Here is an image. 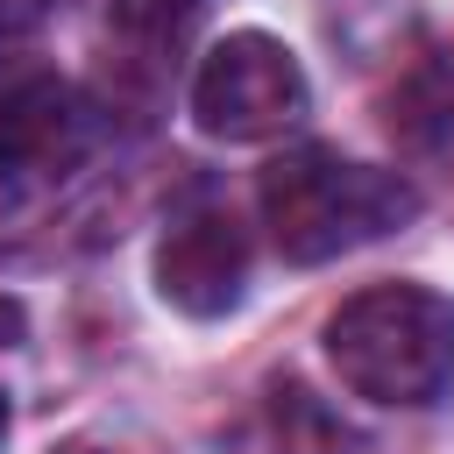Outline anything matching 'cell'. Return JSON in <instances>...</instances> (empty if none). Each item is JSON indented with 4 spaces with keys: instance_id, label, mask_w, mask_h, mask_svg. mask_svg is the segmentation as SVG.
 Segmentation results:
<instances>
[{
    "instance_id": "obj_1",
    "label": "cell",
    "mask_w": 454,
    "mask_h": 454,
    "mask_svg": "<svg viewBox=\"0 0 454 454\" xmlns=\"http://www.w3.org/2000/svg\"><path fill=\"white\" fill-rule=\"evenodd\" d=\"M255 199H262V227H270L284 262H333L348 248H369V241L397 234L419 213V192L397 170L348 163L333 149L277 156L262 170Z\"/></svg>"
},
{
    "instance_id": "obj_2",
    "label": "cell",
    "mask_w": 454,
    "mask_h": 454,
    "mask_svg": "<svg viewBox=\"0 0 454 454\" xmlns=\"http://www.w3.org/2000/svg\"><path fill=\"white\" fill-rule=\"evenodd\" d=\"M326 362L369 404H433L454 383V305L426 284L355 291L326 319Z\"/></svg>"
},
{
    "instance_id": "obj_3",
    "label": "cell",
    "mask_w": 454,
    "mask_h": 454,
    "mask_svg": "<svg viewBox=\"0 0 454 454\" xmlns=\"http://www.w3.org/2000/svg\"><path fill=\"white\" fill-rule=\"evenodd\" d=\"M305 99L312 92H305L298 57L262 28L220 35L192 78V121L213 142H270L305 121Z\"/></svg>"
},
{
    "instance_id": "obj_4",
    "label": "cell",
    "mask_w": 454,
    "mask_h": 454,
    "mask_svg": "<svg viewBox=\"0 0 454 454\" xmlns=\"http://www.w3.org/2000/svg\"><path fill=\"white\" fill-rule=\"evenodd\" d=\"M85 142H92L85 99L50 64L7 50L0 57V184L7 192L57 184L64 170H78Z\"/></svg>"
},
{
    "instance_id": "obj_5",
    "label": "cell",
    "mask_w": 454,
    "mask_h": 454,
    "mask_svg": "<svg viewBox=\"0 0 454 454\" xmlns=\"http://www.w3.org/2000/svg\"><path fill=\"white\" fill-rule=\"evenodd\" d=\"M241 284H248V234L227 206L213 199H192L170 213L163 241H156V291L163 305L192 312V319H220L241 305Z\"/></svg>"
},
{
    "instance_id": "obj_6",
    "label": "cell",
    "mask_w": 454,
    "mask_h": 454,
    "mask_svg": "<svg viewBox=\"0 0 454 454\" xmlns=\"http://www.w3.org/2000/svg\"><path fill=\"white\" fill-rule=\"evenodd\" d=\"M390 135L397 142H411V149H426V142H447L454 135V64H440V57H426V64H411L404 78H397V92H390Z\"/></svg>"
},
{
    "instance_id": "obj_7",
    "label": "cell",
    "mask_w": 454,
    "mask_h": 454,
    "mask_svg": "<svg viewBox=\"0 0 454 454\" xmlns=\"http://www.w3.org/2000/svg\"><path fill=\"white\" fill-rule=\"evenodd\" d=\"M57 454H99V447H57Z\"/></svg>"
},
{
    "instance_id": "obj_8",
    "label": "cell",
    "mask_w": 454,
    "mask_h": 454,
    "mask_svg": "<svg viewBox=\"0 0 454 454\" xmlns=\"http://www.w3.org/2000/svg\"><path fill=\"white\" fill-rule=\"evenodd\" d=\"M0 440H7V397H0Z\"/></svg>"
}]
</instances>
